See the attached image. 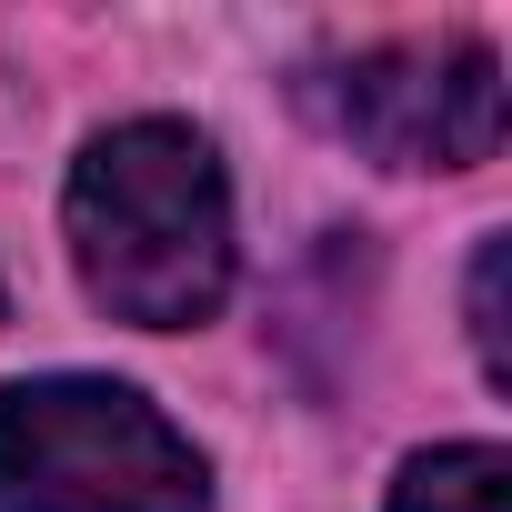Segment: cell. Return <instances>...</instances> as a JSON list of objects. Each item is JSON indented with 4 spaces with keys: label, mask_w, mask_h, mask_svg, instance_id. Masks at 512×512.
Returning a JSON list of instances; mask_svg holds the SVG:
<instances>
[{
    "label": "cell",
    "mask_w": 512,
    "mask_h": 512,
    "mask_svg": "<svg viewBox=\"0 0 512 512\" xmlns=\"http://www.w3.org/2000/svg\"><path fill=\"white\" fill-rule=\"evenodd\" d=\"M71 262L111 322L191 332L231 292V181L191 121H121L71 161Z\"/></svg>",
    "instance_id": "cell-1"
},
{
    "label": "cell",
    "mask_w": 512,
    "mask_h": 512,
    "mask_svg": "<svg viewBox=\"0 0 512 512\" xmlns=\"http://www.w3.org/2000/svg\"><path fill=\"white\" fill-rule=\"evenodd\" d=\"M211 472L131 382L51 372L0 392V512H201Z\"/></svg>",
    "instance_id": "cell-2"
},
{
    "label": "cell",
    "mask_w": 512,
    "mask_h": 512,
    "mask_svg": "<svg viewBox=\"0 0 512 512\" xmlns=\"http://www.w3.org/2000/svg\"><path fill=\"white\" fill-rule=\"evenodd\" d=\"M302 101L392 171H472L502 151V61L482 41H382L322 61Z\"/></svg>",
    "instance_id": "cell-3"
},
{
    "label": "cell",
    "mask_w": 512,
    "mask_h": 512,
    "mask_svg": "<svg viewBox=\"0 0 512 512\" xmlns=\"http://www.w3.org/2000/svg\"><path fill=\"white\" fill-rule=\"evenodd\" d=\"M392 512H512V462L492 442H442L392 472Z\"/></svg>",
    "instance_id": "cell-4"
},
{
    "label": "cell",
    "mask_w": 512,
    "mask_h": 512,
    "mask_svg": "<svg viewBox=\"0 0 512 512\" xmlns=\"http://www.w3.org/2000/svg\"><path fill=\"white\" fill-rule=\"evenodd\" d=\"M502 262H512V251H502V231L472 251V352H482V372L492 382H512V352H502Z\"/></svg>",
    "instance_id": "cell-5"
}]
</instances>
